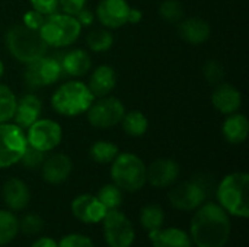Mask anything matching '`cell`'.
<instances>
[{
  "label": "cell",
  "instance_id": "cell-1",
  "mask_svg": "<svg viewBox=\"0 0 249 247\" xmlns=\"http://www.w3.org/2000/svg\"><path fill=\"white\" fill-rule=\"evenodd\" d=\"M232 233L231 215L214 202L200 205L190 224V237L197 247H225Z\"/></svg>",
  "mask_w": 249,
  "mask_h": 247
},
{
  "label": "cell",
  "instance_id": "cell-2",
  "mask_svg": "<svg viewBox=\"0 0 249 247\" xmlns=\"http://www.w3.org/2000/svg\"><path fill=\"white\" fill-rule=\"evenodd\" d=\"M249 175L245 172H233L226 175L217 185V204L232 217H249Z\"/></svg>",
  "mask_w": 249,
  "mask_h": 247
},
{
  "label": "cell",
  "instance_id": "cell-3",
  "mask_svg": "<svg viewBox=\"0 0 249 247\" xmlns=\"http://www.w3.org/2000/svg\"><path fill=\"white\" fill-rule=\"evenodd\" d=\"M95 96L89 90L88 84L82 80H69L61 83L51 96L53 109L67 118L79 116L86 114Z\"/></svg>",
  "mask_w": 249,
  "mask_h": 247
},
{
  "label": "cell",
  "instance_id": "cell-4",
  "mask_svg": "<svg viewBox=\"0 0 249 247\" xmlns=\"http://www.w3.org/2000/svg\"><path fill=\"white\" fill-rule=\"evenodd\" d=\"M4 44L9 54L25 66L48 52V45L44 42L39 32L29 29L25 25L10 26L6 32Z\"/></svg>",
  "mask_w": 249,
  "mask_h": 247
},
{
  "label": "cell",
  "instance_id": "cell-5",
  "mask_svg": "<svg viewBox=\"0 0 249 247\" xmlns=\"http://www.w3.org/2000/svg\"><path fill=\"white\" fill-rule=\"evenodd\" d=\"M111 179L123 192H139L147 183L146 165L134 153H118L111 163Z\"/></svg>",
  "mask_w": 249,
  "mask_h": 247
},
{
  "label": "cell",
  "instance_id": "cell-6",
  "mask_svg": "<svg viewBox=\"0 0 249 247\" xmlns=\"http://www.w3.org/2000/svg\"><path fill=\"white\" fill-rule=\"evenodd\" d=\"M82 29L83 28L77 22L76 16L67 15L64 12H55L50 16H45L38 32L48 48H67L79 39Z\"/></svg>",
  "mask_w": 249,
  "mask_h": 247
},
{
  "label": "cell",
  "instance_id": "cell-7",
  "mask_svg": "<svg viewBox=\"0 0 249 247\" xmlns=\"http://www.w3.org/2000/svg\"><path fill=\"white\" fill-rule=\"evenodd\" d=\"M125 114L124 103L115 96L95 98L89 109L86 111L88 122L96 130H108L117 127Z\"/></svg>",
  "mask_w": 249,
  "mask_h": 247
},
{
  "label": "cell",
  "instance_id": "cell-8",
  "mask_svg": "<svg viewBox=\"0 0 249 247\" xmlns=\"http://www.w3.org/2000/svg\"><path fill=\"white\" fill-rule=\"evenodd\" d=\"M26 147L28 141L25 130L12 121L0 124V170L19 163Z\"/></svg>",
  "mask_w": 249,
  "mask_h": 247
},
{
  "label": "cell",
  "instance_id": "cell-9",
  "mask_svg": "<svg viewBox=\"0 0 249 247\" xmlns=\"http://www.w3.org/2000/svg\"><path fill=\"white\" fill-rule=\"evenodd\" d=\"M63 76L60 60L55 57L44 55L29 64L23 71V82L31 89H42L57 83Z\"/></svg>",
  "mask_w": 249,
  "mask_h": 247
},
{
  "label": "cell",
  "instance_id": "cell-10",
  "mask_svg": "<svg viewBox=\"0 0 249 247\" xmlns=\"http://www.w3.org/2000/svg\"><path fill=\"white\" fill-rule=\"evenodd\" d=\"M104 239L109 247H131L136 231L128 217L120 210L107 211L104 220Z\"/></svg>",
  "mask_w": 249,
  "mask_h": 247
},
{
  "label": "cell",
  "instance_id": "cell-11",
  "mask_svg": "<svg viewBox=\"0 0 249 247\" xmlns=\"http://www.w3.org/2000/svg\"><path fill=\"white\" fill-rule=\"evenodd\" d=\"M28 146L42 153L55 150L63 140L61 125L48 118H39L28 130H25Z\"/></svg>",
  "mask_w": 249,
  "mask_h": 247
},
{
  "label": "cell",
  "instance_id": "cell-12",
  "mask_svg": "<svg viewBox=\"0 0 249 247\" xmlns=\"http://www.w3.org/2000/svg\"><path fill=\"white\" fill-rule=\"evenodd\" d=\"M206 189L196 181H187L175 185L168 194L171 205L179 211H196L206 202Z\"/></svg>",
  "mask_w": 249,
  "mask_h": 247
},
{
  "label": "cell",
  "instance_id": "cell-13",
  "mask_svg": "<svg viewBox=\"0 0 249 247\" xmlns=\"http://www.w3.org/2000/svg\"><path fill=\"white\" fill-rule=\"evenodd\" d=\"M130 7L127 0H101L95 9V16L104 28L118 29L128 23Z\"/></svg>",
  "mask_w": 249,
  "mask_h": 247
},
{
  "label": "cell",
  "instance_id": "cell-14",
  "mask_svg": "<svg viewBox=\"0 0 249 247\" xmlns=\"http://www.w3.org/2000/svg\"><path fill=\"white\" fill-rule=\"evenodd\" d=\"M181 173V167L178 162L172 159H158L152 162L149 166H146V178L147 183H150L153 188L165 189L178 181Z\"/></svg>",
  "mask_w": 249,
  "mask_h": 247
},
{
  "label": "cell",
  "instance_id": "cell-15",
  "mask_svg": "<svg viewBox=\"0 0 249 247\" xmlns=\"http://www.w3.org/2000/svg\"><path fill=\"white\" fill-rule=\"evenodd\" d=\"M70 210H71V214L74 215V218L85 224L102 223V220L108 211L101 204V201L96 198V195H90V194L77 195L71 201Z\"/></svg>",
  "mask_w": 249,
  "mask_h": 247
},
{
  "label": "cell",
  "instance_id": "cell-16",
  "mask_svg": "<svg viewBox=\"0 0 249 247\" xmlns=\"http://www.w3.org/2000/svg\"><path fill=\"white\" fill-rule=\"evenodd\" d=\"M210 100L213 108L222 115H231L238 112L244 102L241 90L228 82H222L214 86Z\"/></svg>",
  "mask_w": 249,
  "mask_h": 247
},
{
  "label": "cell",
  "instance_id": "cell-17",
  "mask_svg": "<svg viewBox=\"0 0 249 247\" xmlns=\"http://www.w3.org/2000/svg\"><path fill=\"white\" fill-rule=\"evenodd\" d=\"M73 170L71 159L63 153H54L50 157H45L41 166L42 179L50 185H61L69 179Z\"/></svg>",
  "mask_w": 249,
  "mask_h": 247
},
{
  "label": "cell",
  "instance_id": "cell-18",
  "mask_svg": "<svg viewBox=\"0 0 249 247\" xmlns=\"http://www.w3.org/2000/svg\"><path fill=\"white\" fill-rule=\"evenodd\" d=\"M42 102L34 93H25L16 102V109L12 122H15L22 130H28L35 121L41 118Z\"/></svg>",
  "mask_w": 249,
  "mask_h": 247
},
{
  "label": "cell",
  "instance_id": "cell-19",
  "mask_svg": "<svg viewBox=\"0 0 249 247\" xmlns=\"http://www.w3.org/2000/svg\"><path fill=\"white\" fill-rule=\"evenodd\" d=\"M1 198L7 210L16 213L28 207L31 201V191L22 179L10 178L4 182L1 188Z\"/></svg>",
  "mask_w": 249,
  "mask_h": 247
},
{
  "label": "cell",
  "instance_id": "cell-20",
  "mask_svg": "<svg viewBox=\"0 0 249 247\" xmlns=\"http://www.w3.org/2000/svg\"><path fill=\"white\" fill-rule=\"evenodd\" d=\"M178 25V33L182 41L191 45H200L204 44L210 35H212V26L210 23L198 16H191L187 19H182Z\"/></svg>",
  "mask_w": 249,
  "mask_h": 247
},
{
  "label": "cell",
  "instance_id": "cell-21",
  "mask_svg": "<svg viewBox=\"0 0 249 247\" xmlns=\"http://www.w3.org/2000/svg\"><path fill=\"white\" fill-rule=\"evenodd\" d=\"M63 74L79 79L86 76L92 68L90 54L83 48H71L69 49L60 60Z\"/></svg>",
  "mask_w": 249,
  "mask_h": 247
},
{
  "label": "cell",
  "instance_id": "cell-22",
  "mask_svg": "<svg viewBox=\"0 0 249 247\" xmlns=\"http://www.w3.org/2000/svg\"><path fill=\"white\" fill-rule=\"evenodd\" d=\"M86 84L95 98L107 96L117 86V73H115L114 67H111L108 64H101L93 68Z\"/></svg>",
  "mask_w": 249,
  "mask_h": 247
},
{
  "label": "cell",
  "instance_id": "cell-23",
  "mask_svg": "<svg viewBox=\"0 0 249 247\" xmlns=\"http://www.w3.org/2000/svg\"><path fill=\"white\" fill-rule=\"evenodd\" d=\"M249 134V121L245 114L239 111L231 115H226V119L222 124V135L223 138L233 146L244 144Z\"/></svg>",
  "mask_w": 249,
  "mask_h": 247
},
{
  "label": "cell",
  "instance_id": "cell-24",
  "mask_svg": "<svg viewBox=\"0 0 249 247\" xmlns=\"http://www.w3.org/2000/svg\"><path fill=\"white\" fill-rule=\"evenodd\" d=\"M152 247H193V240L190 234L177 227L159 229L149 233Z\"/></svg>",
  "mask_w": 249,
  "mask_h": 247
},
{
  "label": "cell",
  "instance_id": "cell-25",
  "mask_svg": "<svg viewBox=\"0 0 249 247\" xmlns=\"http://www.w3.org/2000/svg\"><path fill=\"white\" fill-rule=\"evenodd\" d=\"M120 124L123 127V131L128 137H134V138L143 137L149 130V119L142 111L125 112Z\"/></svg>",
  "mask_w": 249,
  "mask_h": 247
},
{
  "label": "cell",
  "instance_id": "cell-26",
  "mask_svg": "<svg viewBox=\"0 0 249 247\" xmlns=\"http://www.w3.org/2000/svg\"><path fill=\"white\" fill-rule=\"evenodd\" d=\"M165 211L159 204H147L140 210V224L149 233L163 227Z\"/></svg>",
  "mask_w": 249,
  "mask_h": 247
},
{
  "label": "cell",
  "instance_id": "cell-27",
  "mask_svg": "<svg viewBox=\"0 0 249 247\" xmlns=\"http://www.w3.org/2000/svg\"><path fill=\"white\" fill-rule=\"evenodd\" d=\"M19 233V218L10 210H0V247L12 243Z\"/></svg>",
  "mask_w": 249,
  "mask_h": 247
},
{
  "label": "cell",
  "instance_id": "cell-28",
  "mask_svg": "<svg viewBox=\"0 0 249 247\" xmlns=\"http://www.w3.org/2000/svg\"><path fill=\"white\" fill-rule=\"evenodd\" d=\"M118 153H120L118 146L111 143V141H107V140L95 141L89 148L90 159L98 165H109V163H112V160L118 156Z\"/></svg>",
  "mask_w": 249,
  "mask_h": 247
},
{
  "label": "cell",
  "instance_id": "cell-29",
  "mask_svg": "<svg viewBox=\"0 0 249 247\" xmlns=\"http://www.w3.org/2000/svg\"><path fill=\"white\" fill-rule=\"evenodd\" d=\"M86 45L93 52H107L114 45V35L111 29L98 28L86 35Z\"/></svg>",
  "mask_w": 249,
  "mask_h": 247
},
{
  "label": "cell",
  "instance_id": "cell-30",
  "mask_svg": "<svg viewBox=\"0 0 249 247\" xmlns=\"http://www.w3.org/2000/svg\"><path fill=\"white\" fill-rule=\"evenodd\" d=\"M16 102L18 98L13 90L9 86L0 83V124L10 122L13 119Z\"/></svg>",
  "mask_w": 249,
  "mask_h": 247
},
{
  "label": "cell",
  "instance_id": "cell-31",
  "mask_svg": "<svg viewBox=\"0 0 249 247\" xmlns=\"http://www.w3.org/2000/svg\"><path fill=\"white\" fill-rule=\"evenodd\" d=\"M96 198L101 201V204L109 211V210H118L123 204V191L114 185V183H107L104 185L99 191Z\"/></svg>",
  "mask_w": 249,
  "mask_h": 247
},
{
  "label": "cell",
  "instance_id": "cell-32",
  "mask_svg": "<svg viewBox=\"0 0 249 247\" xmlns=\"http://www.w3.org/2000/svg\"><path fill=\"white\" fill-rule=\"evenodd\" d=\"M184 6L179 0H163L159 6V16L171 25H177L178 22H181L184 19Z\"/></svg>",
  "mask_w": 249,
  "mask_h": 247
},
{
  "label": "cell",
  "instance_id": "cell-33",
  "mask_svg": "<svg viewBox=\"0 0 249 247\" xmlns=\"http://www.w3.org/2000/svg\"><path fill=\"white\" fill-rule=\"evenodd\" d=\"M203 76L212 86H216L225 82V77H226L225 67L217 60H207L203 66Z\"/></svg>",
  "mask_w": 249,
  "mask_h": 247
},
{
  "label": "cell",
  "instance_id": "cell-34",
  "mask_svg": "<svg viewBox=\"0 0 249 247\" xmlns=\"http://www.w3.org/2000/svg\"><path fill=\"white\" fill-rule=\"evenodd\" d=\"M42 229H44V220L38 214L29 213V214H25L22 220H19V231L25 234L34 236V234H38Z\"/></svg>",
  "mask_w": 249,
  "mask_h": 247
},
{
  "label": "cell",
  "instance_id": "cell-35",
  "mask_svg": "<svg viewBox=\"0 0 249 247\" xmlns=\"http://www.w3.org/2000/svg\"><path fill=\"white\" fill-rule=\"evenodd\" d=\"M44 160H45V153H42V151H39V150L32 148V147L28 146L26 150L23 151V154H22L19 163H22L23 167L32 169V170H34V169L41 167L42 163H44Z\"/></svg>",
  "mask_w": 249,
  "mask_h": 247
},
{
  "label": "cell",
  "instance_id": "cell-36",
  "mask_svg": "<svg viewBox=\"0 0 249 247\" xmlns=\"http://www.w3.org/2000/svg\"><path fill=\"white\" fill-rule=\"evenodd\" d=\"M57 247H95V245L88 236L79 234V233H71V234L64 236L57 243Z\"/></svg>",
  "mask_w": 249,
  "mask_h": 247
},
{
  "label": "cell",
  "instance_id": "cell-37",
  "mask_svg": "<svg viewBox=\"0 0 249 247\" xmlns=\"http://www.w3.org/2000/svg\"><path fill=\"white\" fill-rule=\"evenodd\" d=\"M31 7L42 16H50L58 12V0H29Z\"/></svg>",
  "mask_w": 249,
  "mask_h": 247
},
{
  "label": "cell",
  "instance_id": "cell-38",
  "mask_svg": "<svg viewBox=\"0 0 249 247\" xmlns=\"http://www.w3.org/2000/svg\"><path fill=\"white\" fill-rule=\"evenodd\" d=\"M44 19L45 16H42L41 13H38L36 10L31 9V10H26L22 16V25H25L26 28L29 29H34V31H39L41 25L44 23Z\"/></svg>",
  "mask_w": 249,
  "mask_h": 247
},
{
  "label": "cell",
  "instance_id": "cell-39",
  "mask_svg": "<svg viewBox=\"0 0 249 247\" xmlns=\"http://www.w3.org/2000/svg\"><path fill=\"white\" fill-rule=\"evenodd\" d=\"M88 0H58V7L67 15H76L83 7H86Z\"/></svg>",
  "mask_w": 249,
  "mask_h": 247
},
{
  "label": "cell",
  "instance_id": "cell-40",
  "mask_svg": "<svg viewBox=\"0 0 249 247\" xmlns=\"http://www.w3.org/2000/svg\"><path fill=\"white\" fill-rule=\"evenodd\" d=\"M74 16H76V19H77V22L80 23V26H82V28L92 26V25H93V22L96 20L95 12H92L90 9H86V7H83V9H82L79 13H76Z\"/></svg>",
  "mask_w": 249,
  "mask_h": 247
},
{
  "label": "cell",
  "instance_id": "cell-41",
  "mask_svg": "<svg viewBox=\"0 0 249 247\" xmlns=\"http://www.w3.org/2000/svg\"><path fill=\"white\" fill-rule=\"evenodd\" d=\"M143 19V13L140 9L137 7H130V13H128V23H133V25H137L140 23Z\"/></svg>",
  "mask_w": 249,
  "mask_h": 247
},
{
  "label": "cell",
  "instance_id": "cell-42",
  "mask_svg": "<svg viewBox=\"0 0 249 247\" xmlns=\"http://www.w3.org/2000/svg\"><path fill=\"white\" fill-rule=\"evenodd\" d=\"M31 247H57V242L51 237H39L31 245Z\"/></svg>",
  "mask_w": 249,
  "mask_h": 247
},
{
  "label": "cell",
  "instance_id": "cell-43",
  "mask_svg": "<svg viewBox=\"0 0 249 247\" xmlns=\"http://www.w3.org/2000/svg\"><path fill=\"white\" fill-rule=\"evenodd\" d=\"M3 76H4V63H3L1 58H0V80H1Z\"/></svg>",
  "mask_w": 249,
  "mask_h": 247
}]
</instances>
